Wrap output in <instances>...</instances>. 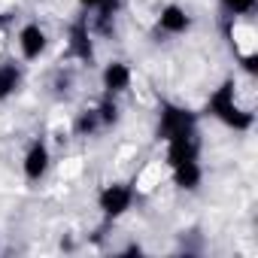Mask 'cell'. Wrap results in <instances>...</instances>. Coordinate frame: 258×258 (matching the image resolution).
<instances>
[{"instance_id": "obj_1", "label": "cell", "mask_w": 258, "mask_h": 258, "mask_svg": "<svg viewBox=\"0 0 258 258\" xmlns=\"http://www.w3.org/2000/svg\"><path fill=\"white\" fill-rule=\"evenodd\" d=\"M207 109H210L222 124L234 127V131H249L252 121H255V118H252V112H249V109H243V106L237 103V97H234V79H225V82L210 94Z\"/></svg>"}, {"instance_id": "obj_2", "label": "cell", "mask_w": 258, "mask_h": 258, "mask_svg": "<svg viewBox=\"0 0 258 258\" xmlns=\"http://www.w3.org/2000/svg\"><path fill=\"white\" fill-rule=\"evenodd\" d=\"M198 131V115L185 106H176V103H164L161 106V118H158V140H170V137H179V134H191Z\"/></svg>"}, {"instance_id": "obj_3", "label": "cell", "mask_w": 258, "mask_h": 258, "mask_svg": "<svg viewBox=\"0 0 258 258\" xmlns=\"http://www.w3.org/2000/svg\"><path fill=\"white\" fill-rule=\"evenodd\" d=\"M131 204H134V188L127 185V182H109V185H103L100 195H97V207H100V213L109 216V219L124 216L127 210H131Z\"/></svg>"}, {"instance_id": "obj_4", "label": "cell", "mask_w": 258, "mask_h": 258, "mask_svg": "<svg viewBox=\"0 0 258 258\" xmlns=\"http://www.w3.org/2000/svg\"><path fill=\"white\" fill-rule=\"evenodd\" d=\"M118 121V106L112 100H103L100 106L94 109H85L79 118H76V134L79 137H94L97 131H103V127L115 124Z\"/></svg>"}, {"instance_id": "obj_5", "label": "cell", "mask_w": 258, "mask_h": 258, "mask_svg": "<svg viewBox=\"0 0 258 258\" xmlns=\"http://www.w3.org/2000/svg\"><path fill=\"white\" fill-rule=\"evenodd\" d=\"M191 161H201V140H198V131L170 137V140H167V164H170V167H179V164H191Z\"/></svg>"}, {"instance_id": "obj_6", "label": "cell", "mask_w": 258, "mask_h": 258, "mask_svg": "<svg viewBox=\"0 0 258 258\" xmlns=\"http://www.w3.org/2000/svg\"><path fill=\"white\" fill-rule=\"evenodd\" d=\"M22 170H25V176H28L31 182H37V179L46 176V170H49V146H46L43 140H37V143L28 146L25 161H22Z\"/></svg>"}, {"instance_id": "obj_7", "label": "cell", "mask_w": 258, "mask_h": 258, "mask_svg": "<svg viewBox=\"0 0 258 258\" xmlns=\"http://www.w3.org/2000/svg\"><path fill=\"white\" fill-rule=\"evenodd\" d=\"M131 67H127L124 61H109L106 67H103V73H100V82H103V88H106V94H121V91H127L131 88Z\"/></svg>"}, {"instance_id": "obj_8", "label": "cell", "mask_w": 258, "mask_h": 258, "mask_svg": "<svg viewBox=\"0 0 258 258\" xmlns=\"http://www.w3.org/2000/svg\"><path fill=\"white\" fill-rule=\"evenodd\" d=\"M188 28H191V19H188V13H185L182 7L167 4V7L158 13V31H164V34H170V37H179V34H185Z\"/></svg>"}, {"instance_id": "obj_9", "label": "cell", "mask_w": 258, "mask_h": 258, "mask_svg": "<svg viewBox=\"0 0 258 258\" xmlns=\"http://www.w3.org/2000/svg\"><path fill=\"white\" fill-rule=\"evenodd\" d=\"M46 31L40 28V25H25L22 31H19V49H22V55L28 58V61H37L43 52H46Z\"/></svg>"}, {"instance_id": "obj_10", "label": "cell", "mask_w": 258, "mask_h": 258, "mask_svg": "<svg viewBox=\"0 0 258 258\" xmlns=\"http://www.w3.org/2000/svg\"><path fill=\"white\" fill-rule=\"evenodd\" d=\"M70 52L82 61H91V37H88V22H76L70 28Z\"/></svg>"}, {"instance_id": "obj_11", "label": "cell", "mask_w": 258, "mask_h": 258, "mask_svg": "<svg viewBox=\"0 0 258 258\" xmlns=\"http://www.w3.org/2000/svg\"><path fill=\"white\" fill-rule=\"evenodd\" d=\"M22 85V67L16 61H7V64H0V100H7L19 91Z\"/></svg>"}, {"instance_id": "obj_12", "label": "cell", "mask_w": 258, "mask_h": 258, "mask_svg": "<svg viewBox=\"0 0 258 258\" xmlns=\"http://www.w3.org/2000/svg\"><path fill=\"white\" fill-rule=\"evenodd\" d=\"M170 170H173V182H176L179 188H185V191H195V188L201 185V179H204V170H201L198 161L179 164V167H170Z\"/></svg>"}, {"instance_id": "obj_13", "label": "cell", "mask_w": 258, "mask_h": 258, "mask_svg": "<svg viewBox=\"0 0 258 258\" xmlns=\"http://www.w3.org/2000/svg\"><path fill=\"white\" fill-rule=\"evenodd\" d=\"M219 4L231 13V16H249L255 10V0H219Z\"/></svg>"}, {"instance_id": "obj_14", "label": "cell", "mask_w": 258, "mask_h": 258, "mask_svg": "<svg viewBox=\"0 0 258 258\" xmlns=\"http://www.w3.org/2000/svg\"><path fill=\"white\" fill-rule=\"evenodd\" d=\"M79 4H82V10H91V13H94V10L103 4V0H79Z\"/></svg>"}]
</instances>
